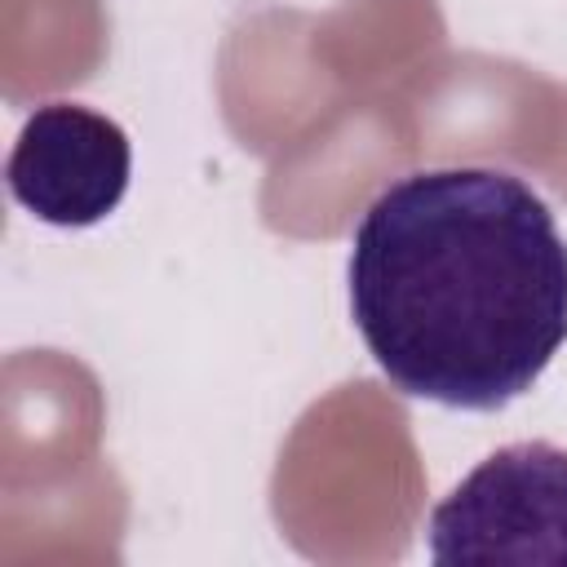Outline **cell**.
Listing matches in <instances>:
<instances>
[{"label":"cell","instance_id":"obj_1","mask_svg":"<svg viewBox=\"0 0 567 567\" xmlns=\"http://www.w3.org/2000/svg\"><path fill=\"white\" fill-rule=\"evenodd\" d=\"M346 279L368 354L412 399L496 412L567 346V239L505 168L390 182L354 226Z\"/></svg>","mask_w":567,"mask_h":567},{"label":"cell","instance_id":"obj_2","mask_svg":"<svg viewBox=\"0 0 567 567\" xmlns=\"http://www.w3.org/2000/svg\"><path fill=\"white\" fill-rule=\"evenodd\" d=\"M425 540L434 563H567V447H496L430 509Z\"/></svg>","mask_w":567,"mask_h":567},{"label":"cell","instance_id":"obj_3","mask_svg":"<svg viewBox=\"0 0 567 567\" xmlns=\"http://www.w3.org/2000/svg\"><path fill=\"white\" fill-rule=\"evenodd\" d=\"M133 177L128 133L80 102H44L27 115L9 151V195L49 226H93L111 217Z\"/></svg>","mask_w":567,"mask_h":567}]
</instances>
